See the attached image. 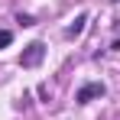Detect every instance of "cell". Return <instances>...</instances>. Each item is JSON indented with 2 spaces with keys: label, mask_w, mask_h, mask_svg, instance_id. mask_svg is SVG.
Wrapping results in <instances>:
<instances>
[{
  "label": "cell",
  "mask_w": 120,
  "mask_h": 120,
  "mask_svg": "<svg viewBox=\"0 0 120 120\" xmlns=\"http://www.w3.org/2000/svg\"><path fill=\"white\" fill-rule=\"evenodd\" d=\"M42 59H45V45H42V42H29V45L23 49V55H20V65L23 68H36Z\"/></svg>",
  "instance_id": "obj_1"
},
{
  "label": "cell",
  "mask_w": 120,
  "mask_h": 120,
  "mask_svg": "<svg viewBox=\"0 0 120 120\" xmlns=\"http://www.w3.org/2000/svg\"><path fill=\"white\" fill-rule=\"evenodd\" d=\"M114 3H117V0H114Z\"/></svg>",
  "instance_id": "obj_5"
},
{
  "label": "cell",
  "mask_w": 120,
  "mask_h": 120,
  "mask_svg": "<svg viewBox=\"0 0 120 120\" xmlns=\"http://www.w3.org/2000/svg\"><path fill=\"white\" fill-rule=\"evenodd\" d=\"M10 42H13V33H7V29H3V33H0V49H7Z\"/></svg>",
  "instance_id": "obj_4"
},
{
  "label": "cell",
  "mask_w": 120,
  "mask_h": 120,
  "mask_svg": "<svg viewBox=\"0 0 120 120\" xmlns=\"http://www.w3.org/2000/svg\"><path fill=\"white\" fill-rule=\"evenodd\" d=\"M91 98H104V84L101 81H91V84H84L78 91V104H88Z\"/></svg>",
  "instance_id": "obj_2"
},
{
  "label": "cell",
  "mask_w": 120,
  "mask_h": 120,
  "mask_svg": "<svg viewBox=\"0 0 120 120\" xmlns=\"http://www.w3.org/2000/svg\"><path fill=\"white\" fill-rule=\"evenodd\" d=\"M84 23H88V13H78V16H75V23H71V26L65 29V36H68V39L81 36V33H84Z\"/></svg>",
  "instance_id": "obj_3"
}]
</instances>
